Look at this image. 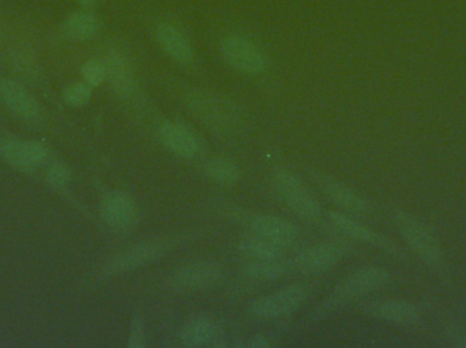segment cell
I'll use <instances>...</instances> for the list:
<instances>
[{"label": "cell", "instance_id": "2e32d148", "mask_svg": "<svg viewBox=\"0 0 466 348\" xmlns=\"http://www.w3.org/2000/svg\"><path fill=\"white\" fill-rule=\"evenodd\" d=\"M161 142L175 154L191 158L199 152V139L182 123L166 122L158 127Z\"/></svg>", "mask_w": 466, "mask_h": 348}, {"label": "cell", "instance_id": "3957f363", "mask_svg": "<svg viewBox=\"0 0 466 348\" xmlns=\"http://www.w3.org/2000/svg\"><path fill=\"white\" fill-rule=\"evenodd\" d=\"M391 281H393V275L386 268L378 267V265L360 268V270L348 275L337 286L333 297L330 298V303L326 305V309L330 308V306L334 308V306L342 305V303L360 300V298L388 286L391 283Z\"/></svg>", "mask_w": 466, "mask_h": 348}, {"label": "cell", "instance_id": "ffe728a7", "mask_svg": "<svg viewBox=\"0 0 466 348\" xmlns=\"http://www.w3.org/2000/svg\"><path fill=\"white\" fill-rule=\"evenodd\" d=\"M98 18L89 10L73 11L63 24L66 37L73 41H86L97 35Z\"/></svg>", "mask_w": 466, "mask_h": 348}, {"label": "cell", "instance_id": "7a4b0ae2", "mask_svg": "<svg viewBox=\"0 0 466 348\" xmlns=\"http://www.w3.org/2000/svg\"><path fill=\"white\" fill-rule=\"evenodd\" d=\"M186 101L194 116L198 117L215 133L231 135L240 128L241 112L232 101L213 93L199 92V90L188 93Z\"/></svg>", "mask_w": 466, "mask_h": 348}, {"label": "cell", "instance_id": "d6986e66", "mask_svg": "<svg viewBox=\"0 0 466 348\" xmlns=\"http://www.w3.org/2000/svg\"><path fill=\"white\" fill-rule=\"evenodd\" d=\"M0 155L11 165L33 168L46 158V149L37 142L7 141L0 144Z\"/></svg>", "mask_w": 466, "mask_h": 348}, {"label": "cell", "instance_id": "52a82bcc", "mask_svg": "<svg viewBox=\"0 0 466 348\" xmlns=\"http://www.w3.org/2000/svg\"><path fill=\"white\" fill-rule=\"evenodd\" d=\"M231 216L240 224L248 226L255 234L273 241L282 248L292 245L298 240V227L292 222L285 221L279 216L243 210L232 211Z\"/></svg>", "mask_w": 466, "mask_h": 348}, {"label": "cell", "instance_id": "f546056e", "mask_svg": "<svg viewBox=\"0 0 466 348\" xmlns=\"http://www.w3.org/2000/svg\"><path fill=\"white\" fill-rule=\"evenodd\" d=\"M249 346L254 348H263L268 347V341H266L263 336H254V339H252L251 343H249Z\"/></svg>", "mask_w": 466, "mask_h": 348}, {"label": "cell", "instance_id": "e0dca14e", "mask_svg": "<svg viewBox=\"0 0 466 348\" xmlns=\"http://www.w3.org/2000/svg\"><path fill=\"white\" fill-rule=\"evenodd\" d=\"M155 35L158 45L172 59L183 63V65H188V63L193 62V46H191L190 41H188V38L186 37L185 33L179 27L169 24V22H163V24L157 25V27H156Z\"/></svg>", "mask_w": 466, "mask_h": 348}, {"label": "cell", "instance_id": "30bf717a", "mask_svg": "<svg viewBox=\"0 0 466 348\" xmlns=\"http://www.w3.org/2000/svg\"><path fill=\"white\" fill-rule=\"evenodd\" d=\"M347 243H323L299 254L290 262V268L306 275H318L336 267L350 252Z\"/></svg>", "mask_w": 466, "mask_h": 348}, {"label": "cell", "instance_id": "f1b7e54d", "mask_svg": "<svg viewBox=\"0 0 466 348\" xmlns=\"http://www.w3.org/2000/svg\"><path fill=\"white\" fill-rule=\"evenodd\" d=\"M145 346V328L142 320L137 319L131 328L130 338H128V347L139 348Z\"/></svg>", "mask_w": 466, "mask_h": 348}, {"label": "cell", "instance_id": "5bb4252c", "mask_svg": "<svg viewBox=\"0 0 466 348\" xmlns=\"http://www.w3.org/2000/svg\"><path fill=\"white\" fill-rule=\"evenodd\" d=\"M106 81L111 85L115 94L130 98L136 93L137 82L128 55L120 46H112L106 52Z\"/></svg>", "mask_w": 466, "mask_h": 348}, {"label": "cell", "instance_id": "8992f818", "mask_svg": "<svg viewBox=\"0 0 466 348\" xmlns=\"http://www.w3.org/2000/svg\"><path fill=\"white\" fill-rule=\"evenodd\" d=\"M223 276V267L215 260H197L177 267L169 275L167 284L172 292H199L215 287L220 283Z\"/></svg>", "mask_w": 466, "mask_h": 348}, {"label": "cell", "instance_id": "d4e9b609", "mask_svg": "<svg viewBox=\"0 0 466 348\" xmlns=\"http://www.w3.org/2000/svg\"><path fill=\"white\" fill-rule=\"evenodd\" d=\"M81 74L84 82H86L89 86H100L104 81H106V63L95 59L87 60V62L82 65Z\"/></svg>", "mask_w": 466, "mask_h": 348}, {"label": "cell", "instance_id": "8fae6325", "mask_svg": "<svg viewBox=\"0 0 466 348\" xmlns=\"http://www.w3.org/2000/svg\"><path fill=\"white\" fill-rule=\"evenodd\" d=\"M309 298V289L303 284H292L268 297L259 298L249 305V312L259 319L273 320L298 311Z\"/></svg>", "mask_w": 466, "mask_h": 348}, {"label": "cell", "instance_id": "ba28073f", "mask_svg": "<svg viewBox=\"0 0 466 348\" xmlns=\"http://www.w3.org/2000/svg\"><path fill=\"white\" fill-rule=\"evenodd\" d=\"M224 60L246 75H260L268 70V57L257 44L241 35H228L220 44Z\"/></svg>", "mask_w": 466, "mask_h": 348}, {"label": "cell", "instance_id": "484cf974", "mask_svg": "<svg viewBox=\"0 0 466 348\" xmlns=\"http://www.w3.org/2000/svg\"><path fill=\"white\" fill-rule=\"evenodd\" d=\"M63 97H65L66 103L70 104V105H85L92 97V86H89L86 82H76V84L66 87Z\"/></svg>", "mask_w": 466, "mask_h": 348}, {"label": "cell", "instance_id": "5b68a950", "mask_svg": "<svg viewBox=\"0 0 466 348\" xmlns=\"http://www.w3.org/2000/svg\"><path fill=\"white\" fill-rule=\"evenodd\" d=\"M172 248H174V241L172 240L158 238V240L142 241V243L123 249L122 252L112 256L104 264V273H106V275H119V273L145 267V265L152 264V263L163 259L167 254L171 252Z\"/></svg>", "mask_w": 466, "mask_h": 348}, {"label": "cell", "instance_id": "4316f807", "mask_svg": "<svg viewBox=\"0 0 466 348\" xmlns=\"http://www.w3.org/2000/svg\"><path fill=\"white\" fill-rule=\"evenodd\" d=\"M443 336L453 347L466 348V327L460 324L446 325Z\"/></svg>", "mask_w": 466, "mask_h": 348}, {"label": "cell", "instance_id": "9a60e30c", "mask_svg": "<svg viewBox=\"0 0 466 348\" xmlns=\"http://www.w3.org/2000/svg\"><path fill=\"white\" fill-rule=\"evenodd\" d=\"M106 224L116 232L130 229L137 219V205L133 197L123 191H112L106 194L101 205Z\"/></svg>", "mask_w": 466, "mask_h": 348}, {"label": "cell", "instance_id": "83f0119b", "mask_svg": "<svg viewBox=\"0 0 466 348\" xmlns=\"http://www.w3.org/2000/svg\"><path fill=\"white\" fill-rule=\"evenodd\" d=\"M46 178H48V183L51 185L63 186L70 180V171H68L67 166L56 164V165L51 166Z\"/></svg>", "mask_w": 466, "mask_h": 348}, {"label": "cell", "instance_id": "4dcf8cb0", "mask_svg": "<svg viewBox=\"0 0 466 348\" xmlns=\"http://www.w3.org/2000/svg\"><path fill=\"white\" fill-rule=\"evenodd\" d=\"M74 2L79 3V5H84L85 8H90L97 3V0H74Z\"/></svg>", "mask_w": 466, "mask_h": 348}, {"label": "cell", "instance_id": "7c38bea8", "mask_svg": "<svg viewBox=\"0 0 466 348\" xmlns=\"http://www.w3.org/2000/svg\"><path fill=\"white\" fill-rule=\"evenodd\" d=\"M369 316L397 327H415L420 323L421 309L407 300H378L364 303Z\"/></svg>", "mask_w": 466, "mask_h": 348}, {"label": "cell", "instance_id": "ac0fdd59", "mask_svg": "<svg viewBox=\"0 0 466 348\" xmlns=\"http://www.w3.org/2000/svg\"><path fill=\"white\" fill-rule=\"evenodd\" d=\"M0 98L8 109L19 117L37 120L40 117V106L26 89L11 79L0 81Z\"/></svg>", "mask_w": 466, "mask_h": 348}, {"label": "cell", "instance_id": "9c48e42d", "mask_svg": "<svg viewBox=\"0 0 466 348\" xmlns=\"http://www.w3.org/2000/svg\"><path fill=\"white\" fill-rule=\"evenodd\" d=\"M274 185L282 200L298 215L306 219H317L322 215V207H320L319 202L290 172L279 169L274 174Z\"/></svg>", "mask_w": 466, "mask_h": 348}, {"label": "cell", "instance_id": "4fadbf2b", "mask_svg": "<svg viewBox=\"0 0 466 348\" xmlns=\"http://www.w3.org/2000/svg\"><path fill=\"white\" fill-rule=\"evenodd\" d=\"M315 180L319 184L323 194L334 204L339 205L347 213L355 214V215H370V214L374 213L372 203L347 184L323 174L315 175Z\"/></svg>", "mask_w": 466, "mask_h": 348}, {"label": "cell", "instance_id": "7402d4cb", "mask_svg": "<svg viewBox=\"0 0 466 348\" xmlns=\"http://www.w3.org/2000/svg\"><path fill=\"white\" fill-rule=\"evenodd\" d=\"M215 338V325L208 319H194L183 327L180 341L187 347H201Z\"/></svg>", "mask_w": 466, "mask_h": 348}, {"label": "cell", "instance_id": "cb8c5ba5", "mask_svg": "<svg viewBox=\"0 0 466 348\" xmlns=\"http://www.w3.org/2000/svg\"><path fill=\"white\" fill-rule=\"evenodd\" d=\"M205 172L216 183L226 184V185H232L240 178L238 165L226 158H213V160L208 161Z\"/></svg>", "mask_w": 466, "mask_h": 348}, {"label": "cell", "instance_id": "44dd1931", "mask_svg": "<svg viewBox=\"0 0 466 348\" xmlns=\"http://www.w3.org/2000/svg\"><path fill=\"white\" fill-rule=\"evenodd\" d=\"M238 248L252 260L266 262V260H281L282 257V246L259 235L244 238Z\"/></svg>", "mask_w": 466, "mask_h": 348}, {"label": "cell", "instance_id": "6da1fadb", "mask_svg": "<svg viewBox=\"0 0 466 348\" xmlns=\"http://www.w3.org/2000/svg\"><path fill=\"white\" fill-rule=\"evenodd\" d=\"M391 221L413 254L435 275L448 279L445 252L431 227L415 214L400 207L391 211Z\"/></svg>", "mask_w": 466, "mask_h": 348}, {"label": "cell", "instance_id": "277c9868", "mask_svg": "<svg viewBox=\"0 0 466 348\" xmlns=\"http://www.w3.org/2000/svg\"><path fill=\"white\" fill-rule=\"evenodd\" d=\"M328 221L330 226L342 237L359 241V243L366 244V245L372 246V248L378 249V251L385 252L389 256L399 260V262H410L407 252L399 244L394 243L393 240L386 237V235L370 229L369 226L361 224V222L356 221V219H352L350 216L341 213L329 214Z\"/></svg>", "mask_w": 466, "mask_h": 348}, {"label": "cell", "instance_id": "603a6c76", "mask_svg": "<svg viewBox=\"0 0 466 348\" xmlns=\"http://www.w3.org/2000/svg\"><path fill=\"white\" fill-rule=\"evenodd\" d=\"M292 270L289 264H285L281 260H254L247 265L244 273L248 278L258 279V281H273V279L281 278L288 271Z\"/></svg>", "mask_w": 466, "mask_h": 348}]
</instances>
